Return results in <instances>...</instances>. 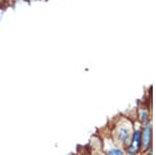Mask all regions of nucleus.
I'll return each mask as SVG.
<instances>
[{
	"mask_svg": "<svg viewBox=\"0 0 156 155\" xmlns=\"http://www.w3.org/2000/svg\"><path fill=\"white\" fill-rule=\"evenodd\" d=\"M140 144H142V134H140V130H136L134 132V134H133L131 145L129 147V153H133V154L136 153L138 150H140Z\"/></svg>",
	"mask_w": 156,
	"mask_h": 155,
	"instance_id": "1",
	"label": "nucleus"
},
{
	"mask_svg": "<svg viewBox=\"0 0 156 155\" xmlns=\"http://www.w3.org/2000/svg\"><path fill=\"white\" fill-rule=\"evenodd\" d=\"M150 139H151V128H150V126H147L145 128L144 132H143V136H142V144L145 149H147L148 147H149Z\"/></svg>",
	"mask_w": 156,
	"mask_h": 155,
	"instance_id": "2",
	"label": "nucleus"
},
{
	"mask_svg": "<svg viewBox=\"0 0 156 155\" xmlns=\"http://www.w3.org/2000/svg\"><path fill=\"white\" fill-rule=\"evenodd\" d=\"M118 136L123 143H125L129 137V129H127L126 127H121L118 131Z\"/></svg>",
	"mask_w": 156,
	"mask_h": 155,
	"instance_id": "3",
	"label": "nucleus"
},
{
	"mask_svg": "<svg viewBox=\"0 0 156 155\" xmlns=\"http://www.w3.org/2000/svg\"><path fill=\"white\" fill-rule=\"evenodd\" d=\"M107 155H124V152H123L121 149L114 148V149L108 150V151H107Z\"/></svg>",
	"mask_w": 156,
	"mask_h": 155,
	"instance_id": "4",
	"label": "nucleus"
},
{
	"mask_svg": "<svg viewBox=\"0 0 156 155\" xmlns=\"http://www.w3.org/2000/svg\"><path fill=\"white\" fill-rule=\"evenodd\" d=\"M140 119H142L143 122H147V112L146 111H142V114H140Z\"/></svg>",
	"mask_w": 156,
	"mask_h": 155,
	"instance_id": "5",
	"label": "nucleus"
},
{
	"mask_svg": "<svg viewBox=\"0 0 156 155\" xmlns=\"http://www.w3.org/2000/svg\"><path fill=\"white\" fill-rule=\"evenodd\" d=\"M128 155H135V154H133V153H129V154H128Z\"/></svg>",
	"mask_w": 156,
	"mask_h": 155,
	"instance_id": "6",
	"label": "nucleus"
},
{
	"mask_svg": "<svg viewBox=\"0 0 156 155\" xmlns=\"http://www.w3.org/2000/svg\"><path fill=\"white\" fill-rule=\"evenodd\" d=\"M4 1V0H0V2H3Z\"/></svg>",
	"mask_w": 156,
	"mask_h": 155,
	"instance_id": "7",
	"label": "nucleus"
}]
</instances>
